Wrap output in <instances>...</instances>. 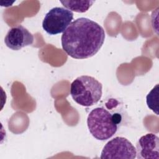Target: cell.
Masks as SVG:
<instances>
[{
  "label": "cell",
  "instance_id": "obj_1",
  "mask_svg": "<svg viewBox=\"0 0 159 159\" xmlns=\"http://www.w3.org/2000/svg\"><path fill=\"white\" fill-rule=\"evenodd\" d=\"M105 32L97 22L86 17L71 22L61 37V46L73 58L86 59L96 55L102 46Z\"/></svg>",
  "mask_w": 159,
  "mask_h": 159
},
{
  "label": "cell",
  "instance_id": "obj_2",
  "mask_svg": "<svg viewBox=\"0 0 159 159\" xmlns=\"http://www.w3.org/2000/svg\"><path fill=\"white\" fill-rule=\"evenodd\" d=\"M104 107H98L89 113L87 125L90 134L98 140L111 138L117 132L122 120L120 113L109 110Z\"/></svg>",
  "mask_w": 159,
  "mask_h": 159
},
{
  "label": "cell",
  "instance_id": "obj_3",
  "mask_svg": "<svg viewBox=\"0 0 159 159\" xmlns=\"http://www.w3.org/2000/svg\"><path fill=\"white\" fill-rule=\"evenodd\" d=\"M70 94L78 104L89 107L97 104L102 94V85L95 78L82 75L71 84Z\"/></svg>",
  "mask_w": 159,
  "mask_h": 159
},
{
  "label": "cell",
  "instance_id": "obj_4",
  "mask_svg": "<svg viewBox=\"0 0 159 159\" xmlns=\"http://www.w3.org/2000/svg\"><path fill=\"white\" fill-rule=\"evenodd\" d=\"M73 19L72 11L61 7L51 9L45 16L42 22L43 30L50 35L63 33Z\"/></svg>",
  "mask_w": 159,
  "mask_h": 159
},
{
  "label": "cell",
  "instance_id": "obj_5",
  "mask_svg": "<svg viewBox=\"0 0 159 159\" xmlns=\"http://www.w3.org/2000/svg\"><path fill=\"white\" fill-rule=\"evenodd\" d=\"M136 157L137 151L133 144L125 137H116L106 143L100 158L134 159Z\"/></svg>",
  "mask_w": 159,
  "mask_h": 159
},
{
  "label": "cell",
  "instance_id": "obj_6",
  "mask_svg": "<svg viewBox=\"0 0 159 159\" xmlns=\"http://www.w3.org/2000/svg\"><path fill=\"white\" fill-rule=\"evenodd\" d=\"M33 35L24 26L18 25L10 29L4 38L6 45L12 50H19L34 42Z\"/></svg>",
  "mask_w": 159,
  "mask_h": 159
},
{
  "label": "cell",
  "instance_id": "obj_7",
  "mask_svg": "<svg viewBox=\"0 0 159 159\" xmlns=\"http://www.w3.org/2000/svg\"><path fill=\"white\" fill-rule=\"evenodd\" d=\"M135 148L139 159H158L159 138L154 134H147L139 139Z\"/></svg>",
  "mask_w": 159,
  "mask_h": 159
},
{
  "label": "cell",
  "instance_id": "obj_8",
  "mask_svg": "<svg viewBox=\"0 0 159 159\" xmlns=\"http://www.w3.org/2000/svg\"><path fill=\"white\" fill-rule=\"evenodd\" d=\"M60 2L66 9L76 12H85L91 7L94 1H61Z\"/></svg>",
  "mask_w": 159,
  "mask_h": 159
},
{
  "label": "cell",
  "instance_id": "obj_9",
  "mask_svg": "<svg viewBox=\"0 0 159 159\" xmlns=\"http://www.w3.org/2000/svg\"><path fill=\"white\" fill-rule=\"evenodd\" d=\"M147 104L148 107L154 112L157 115H158V84L150 91L147 96Z\"/></svg>",
  "mask_w": 159,
  "mask_h": 159
}]
</instances>
